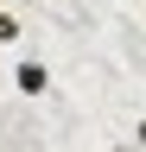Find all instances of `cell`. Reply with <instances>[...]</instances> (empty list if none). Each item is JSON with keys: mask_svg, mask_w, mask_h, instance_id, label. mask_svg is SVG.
<instances>
[{"mask_svg": "<svg viewBox=\"0 0 146 152\" xmlns=\"http://www.w3.org/2000/svg\"><path fill=\"white\" fill-rule=\"evenodd\" d=\"M13 89H19L26 102H38V95L51 89V70L38 64V57H19V70H13Z\"/></svg>", "mask_w": 146, "mask_h": 152, "instance_id": "1", "label": "cell"}, {"mask_svg": "<svg viewBox=\"0 0 146 152\" xmlns=\"http://www.w3.org/2000/svg\"><path fill=\"white\" fill-rule=\"evenodd\" d=\"M0 45H19V13L0 7Z\"/></svg>", "mask_w": 146, "mask_h": 152, "instance_id": "2", "label": "cell"}, {"mask_svg": "<svg viewBox=\"0 0 146 152\" xmlns=\"http://www.w3.org/2000/svg\"><path fill=\"white\" fill-rule=\"evenodd\" d=\"M134 146L146 152V114H140V121H134Z\"/></svg>", "mask_w": 146, "mask_h": 152, "instance_id": "3", "label": "cell"}, {"mask_svg": "<svg viewBox=\"0 0 146 152\" xmlns=\"http://www.w3.org/2000/svg\"><path fill=\"white\" fill-rule=\"evenodd\" d=\"M108 152H140V146H108Z\"/></svg>", "mask_w": 146, "mask_h": 152, "instance_id": "4", "label": "cell"}]
</instances>
